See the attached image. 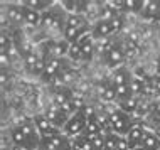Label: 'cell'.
<instances>
[{"instance_id":"cell-1","label":"cell","mask_w":160,"mask_h":150,"mask_svg":"<svg viewBox=\"0 0 160 150\" xmlns=\"http://www.w3.org/2000/svg\"><path fill=\"white\" fill-rule=\"evenodd\" d=\"M8 135H10V143L14 145H22V147H27L31 150L39 148L41 137L37 133V128L34 125V122H20L17 125L10 127Z\"/></svg>"},{"instance_id":"cell-2","label":"cell","mask_w":160,"mask_h":150,"mask_svg":"<svg viewBox=\"0 0 160 150\" xmlns=\"http://www.w3.org/2000/svg\"><path fill=\"white\" fill-rule=\"evenodd\" d=\"M106 122H108L110 130L113 132V133L120 135V137H125L130 130H132V127L135 125V122L132 120V115L122 111L118 106L106 113Z\"/></svg>"},{"instance_id":"cell-3","label":"cell","mask_w":160,"mask_h":150,"mask_svg":"<svg viewBox=\"0 0 160 150\" xmlns=\"http://www.w3.org/2000/svg\"><path fill=\"white\" fill-rule=\"evenodd\" d=\"M66 17H68V12L62 8L61 3H54L49 10H46L44 14H42L41 27L42 29H51V31H58V32H64Z\"/></svg>"},{"instance_id":"cell-4","label":"cell","mask_w":160,"mask_h":150,"mask_svg":"<svg viewBox=\"0 0 160 150\" xmlns=\"http://www.w3.org/2000/svg\"><path fill=\"white\" fill-rule=\"evenodd\" d=\"M88 115L84 113V108L76 111L72 117H69V120L64 123L62 127V133L68 137V138H74V137H79L83 135L84 128L88 127Z\"/></svg>"},{"instance_id":"cell-5","label":"cell","mask_w":160,"mask_h":150,"mask_svg":"<svg viewBox=\"0 0 160 150\" xmlns=\"http://www.w3.org/2000/svg\"><path fill=\"white\" fill-rule=\"evenodd\" d=\"M32 122H34V125H36L37 133H39L41 138H47V137H54V135L62 133L61 128L56 127L46 115H37V117H34Z\"/></svg>"},{"instance_id":"cell-6","label":"cell","mask_w":160,"mask_h":150,"mask_svg":"<svg viewBox=\"0 0 160 150\" xmlns=\"http://www.w3.org/2000/svg\"><path fill=\"white\" fill-rule=\"evenodd\" d=\"M125 58H127V52H125V48L122 44H115L110 48V51L103 56V61L108 68L111 69H116V68H122V64L125 62Z\"/></svg>"},{"instance_id":"cell-7","label":"cell","mask_w":160,"mask_h":150,"mask_svg":"<svg viewBox=\"0 0 160 150\" xmlns=\"http://www.w3.org/2000/svg\"><path fill=\"white\" fill-rule=\"evenodd\" d=\"M71 143V138H68L64 133L47 137V138H41L37 150H62Z\"/></svg>"},{"instance_id":"cell-8","label":"cell","mask_w":160,"mask_h":150,"mask_svg":"<svg viewBox=\"0 0 160 150\" xmlns=\"http://www.w3.org/2000/svg\"><path fill=\"white\" fill-rule=\"evenodd\" d=\"M91 37L94 41H103V39H110L113 36V29H111V22L105 19H98L96 22L91 25Z\"/></svg>"},{"instance_id":"cell-9","label":"cell","mask_w":160,"mask_h":150,"mask_svg":"<svg viewBox=\"0 0 160 150\" xmlns=\"http://www.w3.org/2000/svg\"><path fill=\"white\" fill-rule=\"evenodd\" d=\"M145 132H147V127L143 125V123L135 122V125L132 127V130L125 135V138H127V142H128L132 150H137L138 147H140L142 140H143V137H145Z\"/></svg>"},{"instance_id":"cell-10","label":"cell","mask_w":160,"mask_h":150,"mask_svg":"<svg viewBox=\"0 0 160 150\" xmlns=\"http://www.w3.org/2000/svg\"><path fill=\"white\" fill-rule=\"evenodd\" d=\"M3 12H5V19H8L10 25L19 27V25L24 24V14L20 3H8V5L3 7Z\"/></svg>"},{"instance_id":"cell-11","label":"cell","mask_w":160,"mask_h":150,"mask_svg":"<svg viewBox=\"0 0 160 150\" xmlns=\"http://www.w3.org/2000/svg\"><path fill=\"white\" fill-rule=\"evenodd\" d=\"M160 15V0H145V5L140 12V19L153 22Z\"/></svg>"},{"instance_id":"cell-12","label":"cell","mask_w":160,"mask_h":150,"mask_svg":"<svg viewBox=\"0 0 160 150\" xmlns=\"http://www.w3.org/2000/svg\"><path fill=\"white\" fill-rule=\"evenodd\" d=\"M137 150H160V140H158V133L153 132L152 128L147 127V132H145V137L142 140L140 147Z\"/></svg>"},{"instance_id":"cell-13","label":"cell","mask_w":160,"mask_h":150,"mask_svg":"<svg viewBox=\"0 0 160 150\" xmlns=\"http://www.w3.org/2000/svg\"><path fill=\"white\" fill-rule=\"evenodd\" d=\"M133 79L132 72H130L127 68H116L113 71V76H111V84L113 86H118V84H130Z\"/></svg>"},{"instance_id":"cell-14","label":"cell","mask_w":160,"mask_h":150,"mask_svg":"<svg viewBox=\"0 0 160 150\" xmlns=\"http://www.w3.org/2000/svg\"><path fill=\"white\" fill-rule=\"evenodd\" d=\"M22 5V14H24V24L27 25H41V20H42V14L37 10H34V8L24 5V3H20Z\"/></svg>"},{"instance_id":"cell-15","label":"cell","mask_w":160,"mask_h":150,"mask_svg":"<svg viewBox=\"0 0 160 150\" xmlns=\"http://www.w3.org/2000/svg\"><path fill=\"white\" fill-rule=\"evenodd\" d=\"M116 106H118V108L122 110V111H125V113L133 115V113H137V111H138V106H140V100H138L137 96H130V98H127V100L116 103Z\"/></svg>"},{"instance_id":"cell-16","label":"cell","mask_w":160,"mask_h":150,"mask_svg":"<svg viewBox=\"0 0 160 150\" xmlns=\"http://www.w3.org/2000/svg\"><path fill=\"white\" fill-rule=\"evenodd\" d=\"M69 49H71V44L66 41V39H59V41H54V46H52V58H58V59H62L69 54Z\"/></svg>"},{"instance_id":"cell-17","label":"cell","mask_w":160,"mask_h":150,"mask_svg":"<svg viewBox=\"0 0 160 150\" xmlns=\"http://www.w3.org/2000/svg\"><path fill=\"white\" fill-rule=\"evenodd\" d=\"M22 3L27 5V7H31V8H34V10L41 12V14H44V12L49 10L56 2H51V0H25V2H22Z\"/></svg>"},{"instance_id":"cell-18","label":"cell","mask_w":160,"mask_h":150,"mask_svg":"<svg viewBox=\"0 0 160 150\" xmlns=\"http://www.w3.org/2000/svg\"><path fill=\"white\" fill-rule=\"evenodd\" d=\"M71 145H72V150H96L93 147L91 140L86 138L84 135H79V137L71 138Z\"/></svg>"},{"instance_id":"cell-19","label":"cell","mask_w":160,"mask_h":150,"mask_svg":"<svg viewBox=\"0 0 160 150\" xmlns=\"http://www.w3.org/2000/svg\"><path fill=\"white\" fill-rule=\"evenodd\" d=\"M125 2V12H130V14L140 15L142 8L145 5V0H123Z\"/></svg>"},{"instance_id":"cell-20","label":"cell","mask_w":160,"mask_h":150,"mask_svg":"<svg viewBox=\"0 0 160 150\" xmlns=\"http://www.w3.org/2000/svg\"><path fill=\"white\" fill-rule=\"evenodd\" d=\"M148 128H152L153 132L160 133V108L150 110V115H148Z\"/></svg>"},{"instance_id":"cell-21","label":"cell","mask_w":160,"mask_h":150,"mask_svg":"<svg viewBox=\"0 0 160 150\" xmlns=\"http://www.w3.org/2000/svg\"><path fill=\"white\" fill-rule=\"evenodd\" d=\"M115 93H116V103L127 100V98H130V96H133L130 84H118V86H115Z\"/></svg>"},{"instance_id":"cell-22","label":"cell","mask_w":160,"mask_h":150,"mask_svg":"<svg viewBox=\"0 0 160 150\" xmlns=\"http://www.w3.org/2000/svg\"><path fill=\"white\" fill-rule=\"evenodd\" d=\"M118 142H120V135L108 132L105 133V150H118Z\"/></svg>"},{"instance_id":"cell-23","label":"cell","mask_w":160,"mask_h":150,"mask_svg":"<svg viewBox=\"0 0 160 150\" xmlns=\"http://www.w3.org/2000/svg\"><path fill=\"white\" fill-rule=\"evenodd\" d=\"M68 58L71 59V61H74V62H81V61H83V51H81V46L78 44V42L71 44V49H69Z\"/></svg>"},{"instance_id":"cell-24","label":"cell","mask_w":160,"mask_h":150,"mask_svg":"<svg viewBox=\"0 0 160 150\" xmlns=\"http://www.w3.org/2000/svg\"><path fill=\"white\" fill-rule=\"evenodd\" d=\"M110 22H111V29H113V34H115V32L123 31V27H125V19L122 17V14H118V15H115L113 19H110Z\"/></svg>"},{"instance_id":"cell-25","label":"cell","mask_w":160,"mask_h":150,"mask_svg":"<svg viewBox=\"0 0 160 150\" xmlns=\"http://www.w3.org/2000/svg\"><path fill=\"white\" fill-rule=\"evenodd\" d=\"M93 143V147L96 150H105V133H99L96 137H93V138H89Z\"/></svg>"},{"instance_id":"cell-26","label":"cell","mask_w":160,"mask_h":150,"mask_svg":"<svg viewBox=\"0 0 160 150\" xmlns=\"http://www.w3.org/2000/svg\"><path fill=\"white\" fill-rule=\"evenodd\" d=\"M152 84H153V89L157 95H160V76H155V78L152 79Z\"/></svg>"},{"instance_id":"cell-27","label":"cell","mask_w":160,"mask_h":150,"mask_svg":"<svg viewBox=\"0 0 160 150\" xmlns=\"http://www.w3.org/2000/svg\"><path fill=\"white\" fill-rule=\"evenodd\" d=\"M8 150H31V148L22 147V145H14V143H10V147H8Z\"/></svg>"},{"instance_id":"cell-28","label":"cell","mask_w":160,"mask_h":150,"mask_svg":"<svg viewBox=\"0 0 160 150\" xmlns=\"http://www.w3.org/2000/svg\"><path fill=\"white\" fill-rule=\"evenodd\" d=\"M155 76H160V58L155 61Z\"/></svg>"},{"instance_id":"cell-29","label":"cell","mask_w":160,"mask_h":150,"mask_svg":"<svg viewBox=\"0 0 160 150\" xmlns=\"http://www.w3.org/2000/svg\"><path fill=\"white\" fill-rule=\"evenodd\" d=\"M152 25H153V27H157V29H160V15L152 22Z\"/></svg>"},{"instance_id":"cell-30","label":"cell","mask_w":160,"mask_h":150,"mask_svg":"<svg viewBox=\"0 0 160 150\" xmlns=\"http://www.w3.org/2000/svg\"><path fill=\"white\" fill-rule=\"evenodd\" d=\"M62 150H72V145H71V143H69V145H68V147H66V148H62Z\"/></svg>"},{"instance_id":"cell-31","label":"cell","mask_w":160,"mask_h":150,"mask_svg":"<svg viewBox=\"0 0 160 150\" xmlns=\"http://www.w3.org/2000/svg\"><path fill=\"white\" fill-rule=\"evenodd\" d=\"M158 140H160V133H158Z\"/></svg>"}]
</instances>
